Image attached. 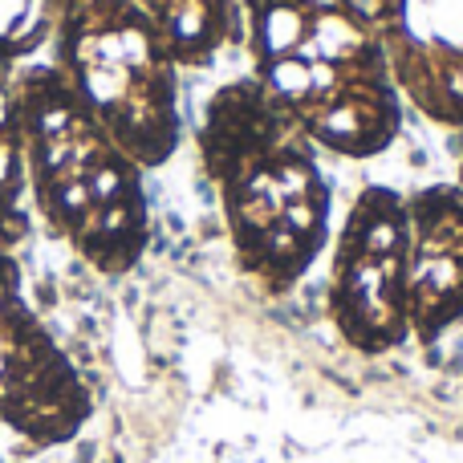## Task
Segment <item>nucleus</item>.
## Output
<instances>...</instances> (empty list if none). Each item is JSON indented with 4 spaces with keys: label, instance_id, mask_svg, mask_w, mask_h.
I'll return each instance as SVG.
<instances>
[{
    "label": "nucleus",
    "instance_id": "f03ea898",
    "mask_svg": "<svg viewBox=\"0 0 463 463\" xmlns=\"http://www.w3.org/2000/svg\"><path fill=\"white\" fill-rule=\"evenodd\" d=\"M200 138L236 260L272 293L293 288L329 244L334 220V192L313 138L252 73L212 98Z\"/></svg>",
    "mask_w": 463,
    "mask_h": 463
},
{
    "label": "nucleus",
    "instance_id": "f257e3e1",
    "mask_svg": "<svg viewBox=\"0 0 463 463\" xmlns=\"http://www.w3.org/2000/svg\"><path fill=\"white\" fill-rule=\"evenodd\" d=\"M252 78L342 159L383 155L402 130V94L383 49L374 5L362 0H240Z\"/></svg>",
    "mask_w": 463,
    "mask_h": 463
},
{
    "label": "nucleus",
    "instance_id": "423d86ee",
    "mask_svg": "<svg viewBox=\"0 0 463 463\" xmlns=\"http://www.w3.org/2000/svg\"><path fill=\"white\" fill-rule=\"evenodd\" d=\"M29 29V0H0V37H21Z\"/></svg>",
    "mask_w": 463,
    "mask_h": 463
},
{
    "label": "nucleus",
    "instance_id": "39448f33",
    "mask_svg": "<svg viewBox=\"0 0 463 463\" xmlns=\"http://www.w3.org/2000/svg\"><path fill=\"white\" fill-rule=\"evenodd\" d=\"M407 216V321L419 342H435L463 317V187H419Z\"/></svg>",
    "mask_w": 463,
    "mask_h": 463
},
{
    "label": "nucleus",
    "instance_id": "0eeeda50",
    "mask_svg": "<svg viewBox=\"0 0 463 463\" xmlns=\"http://www.w3.org/2000/svg\"><path fill=\"white\" fill-rule=\"evenodd\" d=\"M459 187H463V151H459Z\"/></svg>",
    "mask_w": 463,
    "mask_h": 463
},
{
    "label": "nucleus",
    "instance_id": "20e7f679",
    "mask_svg": "<svg viewBox=\"0 0 463 463\" xmlns=\"http://www.w3.org/2000/svg\"><path fill=\"white\" fill-rule=\"evenodd\" d=\"M374 16L402 102L463 130V0H374Z\"/></svg>",
    "mask_w": 463,
    "mask_h": 463
},
{
    "label": "nucleus",
    "instance_id": "7ed1b4c3",
    "mask_svg": "<svg viewBox=\"0 0 463 463\" xmlns=\"http://www.w3.org/2000/svg\"><path fill=\"white\" fill-rule=\"evenodd\" d=\"M407 256V195L394 187H366L337 228L329 269V317L354 350L386 354L411 334Z\"/></svg>",
    "mask_w": 463,
    "mask_h": 463
}]
</instances>
